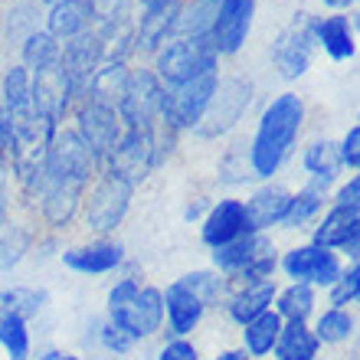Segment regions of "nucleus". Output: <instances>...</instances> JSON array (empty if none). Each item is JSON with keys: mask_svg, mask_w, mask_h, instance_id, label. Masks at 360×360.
Here are the masks:
<instances>
[{"mask_svg": "<svg viewBox=\"0 0 360 360\" xmlns=\"http://www.w3.org/2000/svg\"><path fill=\"white\" fill-rule=\"evenodd\" d=\"M304 122H308V105L298 92H278L269 98L256 122V134L246 141V161L252 180L266 184L282 174V167L295 154Z\"/></svg>", "mask_w": 360, "mask_h": 360, "instance_id": "obj_1", "label": "nucleus"}, {"mask_svg": "<svg viewBox=\"0 0 360 360\" xmlns=\"http://www.w3.org/2000/svg\"><path fill=\"white\" fill-rule=\"evenodd\" d=\"M105 318L122 328L138 347L158 341L164 334V298L161 288L148 282L131 262H124L108 292H105Z\"/></svg>", "mask_w": 360, "mask_h": 360, "instance_id": "obj_2", "label": "nucleus"}, {"mask_svg": "<svg viewBox=\"0 0 360 360\" xmlns=\"http://www.w3.org/2000/svg\"><path fill=\"white\" fill-rule=\"evenodd\" d=\"M180 134L171 131L167 124H154V128H124L122 141L115 144V151L102 161L98 171L122 177L124 184H131L134 190L144 180H151L164 164L171 161L174 148H177Z\"/></svg>", "mask_w": 360, "mask_h": 360, "instance_id": "obj_3", "label": "nucleus"}, {"mask_svg": "<svg viewBox=\"0 0 360 360\" xmlns=\"http://www.w3.org/2000/svg\"><path fill=\"white\" fill-rule=\"evenodd\" d=\"M213 69H219V53L210 37H174L151 56V72L164 89H177Z\"/></svg>", "mask_w": 360, "mask_h": 360, "instance_id": "obj_4", "label": "nucleus"}, {"mask_svg": "<svg viewBox=\"0 0 360 360\" xmlns=\"http://www.w3.org/2000/svg\"><path fill=\"white\" fill-rule=\"evenodd\" d=\"M131 200H134L131 184L98 171V177L89 184L86 197H82L76 226L89 229L92 236H115L122 229V223L128 219V213H131Z\"/></svg>", "mask_w": 360, "mask_h": 360, "instance_id": "obj_5", "label": "nucleus"}, {"mask_svg": "<svg viewBox=\"0 0 360 360\" xmlns=\"http://www.w3.org/2000/svg\"><path fill=\"white\" fill-rule=\"evenodd\" d=\"M252 95H256V86H252V79L246 72H226V76H219L217 92L210 98L207 112H203V118H200L197 128L190 134L197 141H219V138H226L229 131H236V124L249 112Z\"/></svg>", "mask_w": 360, "mask_h": 360, "instance_id": "obj_6", "label": "nucleus"}, {"mask_svg": "<svg viewBox=\"0 0 360 360\" xmlns=\"http://www.w3.org/2000/svg\"><path fill=\"white\" fill-rule=\"evenodd\" d=\"M43 164H46V180H63V184H76L89 187L98 177V161L86 148V141L76 134L72 124H59L53 138L43 148Z\"/></svg>", "mask_w": 360, "mask_h": 360, "instance_id": "obj_7", "label": "nucleus"}, {"mask_svg": "<svg viewBox=\"0 0 360 360\" xmlns=\"http://www.w3.org/2000/svg\"><path fill=\"white\" fill-rule=\"evenodd\" d=\"M314 13L302 10V13H295L282 30H278V37L272 39V49H269V59H272V69L275 76L285 79V82H295V79H302L308 69H311V59H314Z\"/></svg>", "mask_w": 360, "mask_h": 360, "instance_id": "obj_8", "label": "nucleus"}, {"mask_svg": "<svg viewBox=\"0 0 360 360\" xmlns=\"http://www.w3.org/2000/svg\"><path fill=\"white\" fill-rule=\"evenodd\" d=\"M219 82V69L203 72V76L190 79L177 89H164V102H161V124H167L177 134H190L197 128V122L207 112L210 98L217 92Z\"/></svg>", "mask_w": 360, "mask_h": 360, "instance_id": "obj_9", "label": "nucleus"}, {"mask_svg": "<svg viewBox=\"0 0 360 360\" xmlns=\"http://www.w3.org/2000/svg\"><path fill=\"white\" fill-rule=\"evenodd\" d=\"M341 269H344V259L338 252H331V249H324V246H314V243H295V246L278 252V272L288 282L311 285L318 292H324L341 275Z\"/></svg>", "mask_w": 360, "mask_h": 360, "instance_id": "obj_10", "label": "nucleus"}, {"mask_svg": "<svg viewBox=\"0 0 360 360\" xmlns=\"http://www.w3.org/2000/svg\"><path fill=\"white\" fill-rule=\"evenodd\" d=\"M59 262L72 275H86V278H102V275H118L128 262V249L122 239L115 236H92L86 243L59 249Z\"/></svg>", "mask_w": 360, "mask_h": 360, "instance_id": "obj_11", "label": "nucleus"}, {"mask_svg": "<svg viewBox=\"0 0 360 360\" xmlns=\"http://www.w3.org/2000/svg\"><path fill=\"white\" fill-rule=\"evenodd\" d=\"M308 243L338 252L344 262H360V210L328 203L324 213L308 229Z\"/></svg>", "mask_w": 360, "mask_h": 360, "instance_id": "obj_12", "label": "nucleus"}, {"mask_svg": "<svg viewBox=\"0 0 360 360\" xmlns=\"http://www.w3.org/2000/svg\"><path fill=\"white\" fill-rule=\"evenodd\" d=\"M161 102H164V86L151 72V66L131 69L128 89H124L122 102H118V118L124 128H154L161 124Z\"/></svg>", "mask_w": 360, "mask_h": 360, "instance_id": "obj_13", "label": "nucleus"}, {"mask_svg": "<svg viewBox=\"0 0 360 360\" xmlns=\"http://www.w3.org/2000/svg\"><path fill=\"white\" fill-rule=\"evenodd\" d=\"M69 124L76 128V134L86 141L89 151L95 154L98 167H102V161L115 151V144L122 141V134H124V124H122V118H118V112L108 108V105H95V102L76 105Z\"/></svg>", "mask_w": 360, "mask_h": 360, "instance_id": "obj_14", "label": "nucleus"}, {"mask_svg": "<svg viewBox=\"0 0 360 360\" xmlns=\"http://www.w3.org/2000/svg\"><path fill=\"white\" fill-rule=\"evenodd\" d=\"M33 82H30V102L46 122L53 124H66L76 112V92H72V82L63 72L59 63L39 69V72H30Z\"/></svg>", "mask_w": 360, "mask_h": 360, "instance_id": "obj_15", "label": "nucleus"}, {"mask_svg": "<svg viewBox=\"0 0 360 360\" xmlns=\"http://www.w3.org/2000/svg\"><path fill=\"white\" fill-rule=\"evenodd\" d=\"M252 20H256V0H219L213 33H210L219 59H233L246 49Z\"/></svg>", "mask_w": 360, "mask_h": 360, "instance_id": "obj_16", "label": "nucleus"}, {"mask_svg": "<svg viewBox=\"0 0 360 360\" xmlns=\"http://www.w3.org/2000/svg\"><path fill=\"white\" fill-rule=\"evenodd\" d=\"M252 233L249 229V213H246V203L243 197H219L210 203L207 217L200 219V243L213 252L219 246H229V243H236L239 236H246Z\"/></svg>", "mask_w": 360, "mask_h": 360, "instance_id": "obj_17", "label": "nucleus"}, {"mask_svg": "<svg viewBox=\"0 0 360 360\" xmlns=\"http://www.w3.org/2000/svg\"><path fill=\"white\" fill-rule=\"evenodd\" d=\"M161 298H164V334H171V338H193L203 328V321L210 314L207 304L200 302L180 278L164 285Z\"/></svg>", "mask_w": 360, "mask_h": 360, "instance_id": "obj_18", "label": "nucleus"}, {"mask_svg": "<svg viewBox=\"0 0 360 360\" xmlns=\"http://www.w3.org/2000/svg\"><path fill=\"white\" fill-rule=\"evenodd\" d=\"M288 200H292V187L282 184V180L259 184V187L243 200V203H246V213H249V229H252V233H272V229H278L282 226L285 210H288Z\"/></svg>", "mask_w": 360, "mask_h": 360, "instance_id": "obj_19", "label": "nucleus"}, {"mask_svg": "<svg viewBox=\"0 0 360 360\" xmlns=\"http://www.w3.org/2000/svg\"><path fill=\"white\" fill-rule=\"evenodd\" d=\"M43 229L33 223L30 217H10V223L0 229V275L17 272L27 259H33L37 239Z\"/></svg>", "mask_w": 360, "mask_h": 360, "instance_id": "obj_20", "label": "nucleus"}, {"mask_svg": "<svg viewBox=\"0 0 360 360\" xmlns=\"http://www.w3.org/2000/svg\"><path fill=\"white\" fill-rule=\"evenodd\" d=\"M177 10L180 0L164 10H151V13L134 17V56L151 59L167 39L177 37Z\"/></svg>", "mask_w": 360, "mask_h": 360, "instance_id": "obj_21", "label": "nucleus"}, {"mask_svg": "<svg viewBox=\"0 0 360 360\" xmlns=\"http://www.w3.org/2000/svg\"><path fill=\"white\" fill-rule=\"evenodd\" d=\"M275 249V239L272 233H246V236H239L236 243H229V246H219L210 252V269H217L219 275H226L229 282L239 278V272L252 262L256 256Z\"/></svg>", "mask_w": 360, "mask_h": 360, "instance_id": "obj_22", "label": "nucleus"}, {"mask_svg": "<svg viewBox=\"0 0 360 360\" xmlns=\"http://www.w3.org/2000/svg\"><path fill=\"white\" fill-rule=\"evenodd\" d=\"M275 292H278V282H256V285H233L223 302V314H226L229 324L243 328L246 321L259 318L262 311H269L275 302Z\"/></svg>", "mask_w": 360, "mask_h": 360, "instance_id": "obj_23", "label": "nucleus"}, {"mask_svg": "<svg viewBox=\"0 0 360 360\" xmlns=\"http://www.w3.org/2000/svg\"><path fill=\"white\" fill-rule=\"evenodd\" d=\"M314 43L328 53L334 63H347L357 56V33H354V13H328L314 20Z\"/></svg>", "mask_w": 360, "mask_h": 360, "instance_id": "obj_24", "label": "nucleus"}, {"mask_svg": "<svg viewBox=\"0 0 360 360\" xmlns=\"http://www.w3.org/2000/svg\"><path fill=\"white\" fill-rule=\"evenodd\" d=\"M304 180L331 193L334 184L341 180V158H338V141L331 138H311L302 151Z\"/></svg>", "mask_w": 360, "mask_h": 360, "instance_id": "obj_25", "label": "nucleus"}, {"mask_svg": "<svg viewBox=\"0 0 360 360\" xmlns=\"http://www.w3.org/2000/svg\"><path fill=\"white\" fill-rule=\"evenodd\" d=\"M43 23H46L43 30H46L56 43H66V39H72L95 27L92 4H89V0H63V4H53V7L43 10Z\"/></svg>", "mask_w": 360, "mask_h": 360, "instance_id": "obj_26", "label": "nucleus"}, {"mask_svg": "<svg viewBox=\"0 0 360 360\" xmlns=\"http://www.w3.org/2000/svg\"><path fill=\"white\" fill-rule=\"evenodd\" d=\"M128 79H131V63H124V59H105L102 66L92 72V79H89L86 102L118 108L124 89H128Z\"/></svg>", "mask_w": 360, "mask_h": 360, "instance_id": "obj_27", "label": "nucleus"}, {"mask_svg": "<svg viewBox=\"0 0 360 360\" xmlns=\"http://www.w3.org/2000/svg\"><path fill=\"white\" fill-rule=\"evenodd\" d=\"M331 203V193L321 187H314L304 180L298 190H292V200H288V210L282 217V226L285 233H298V229H311L314 219L324 213V207Z\"/></svg>", "mask_w": 360, "mask_h": 360, "instance_id": "obj_28", "label": "nucleus"}, {"mask_svg": "<svg viewBox=\"0 0 360 360\" xmlns=\"http://www.w3.org/2000/svg\"><path fill=\"white\" fill-rule=\"evenodd\" d=\"M272 311L282 318L285 324H311L314 311H318V288L302 282H285L278 285L272 302Z\"/></svg>", "mask_w": 360, "mask_h": 360, "instance_id": "obj_29", "label": "nucleus"}, {"mask_svg": "<svg viewBox=\"0 0 360 360\" xmlns=\"http://www.w3.org/2000/svg\"><path fill=\"white\" fill-rule=\"evenodd\" d=\"M311 331L321 347H344L357 338V314L354 308H321L311 318Z\"/></svg>", "mask_w": 360, "mask_h": 360, "instance_id": "obj_30", "label": "nucleus"}, {"mask_svg": "<svg viewBox=\"0 0 360 360\" xmlns=\"http://www.w3.org/2000/svg\"><path fill=\"white\" fill-rule=\"evenodd\" d=\"M282 324H285L282 318L269 308V311H262L259 318H252V321H246L239 328V347H243L252 360H269L272 357L275 341H278Z\"/></svg>", "mask_w": 360, "mask_h": 360, "instance_id": "obj_31", "label": "nucleus"}, {"mask_svg": "<svg viewBox=\"0 0 360 360\" xmlns=\"http://www.w3.org/2000/svg\"><path fill=\"white\" fill-rule=\"evenodd\" d=\"M272 360H321V344L314 338L311 324H282Z\"/></svg>", "mask_w": 360, "mask_h": 360, "instance_id": "obj_32", "label": "nucleus"}, {"mask_svg": "<svg viewBox=\"0 0 360 360\" xmlns=\"http://www.w3.org/2000/svg\"><path fill=\"white\" fill-rule=\"evenodd\" d=\"M46 304H49V292L39 288V285L13 282V285H4V288H0V311L20 314V318H27V321H33Z\"/></svg>", "mask_w": 360, "mask_h": 360, "instance_id": "obj_33", "label": "nucleus"}, {"mask_svg": "<svg viewBox=\"0 0 360 360\" xmlns=\"http://www.w3.org/2000/svg\"><path fill=\"white\" fill-rule=\"evenodd\" d=\"M0 354L4 360H33V334L27 318L0 311Z\"/></svg>", "mask_w": 360, "mask_h": 360, "instance_id": "obj_34", "label": "nucleus"}, {"mask_svg": "<svg viewBox=\"0 0 360 360\" xmlns=\"http://www.w3.org/2000/svg\"><path fill=\"white\" fill-rule=\"evenodd\" d=\"M180 282L187 285L190 292L207 304V311H210V308H223L229 288H233L226 275H219L217 269H193V272L180 275Z\"/></svg>", "mask_w": 360, "mask_h": 360, "instance_id": "obj_35", "label": "nucleus"}, {"mask_svg": "<svg viewBox=\"0 0 360 360\" xmlns=\"http://www.w3.org/2000/svg\"><path fill=\"white\" fill-rule=\"evenodd\" d=\"M219 0H180L177 37H210Z\"/></svg>", "mask_w": 360, "mask_h": 360, "instance_id": "obj_36", "label": "nucleus"}, {"mask_svg": "<svg viewBox=\"0 0 360 360\" xmlns=\"http://www.w3.org/2000/svg\"><path fill=\"white\" fill-rule=\"evenodd\" d=\"M59 49H63V43H56L46 30L39 27L20 43V66H27L30 72H39V69L59 63Z\"/></svg>", "mask_w": 360, "mask_h": 360, "instance_id": "obj_37", "label": "nucleus"}, {"mask_svg": "<svg viewBox=\"0 0 360 360\" xmlns=\"http://www.w3.org/2000/svg\"><path fill=\"white\" fill-rule=\"evenodd\" d=\"M30 82H33V76H30L27 66H20V63H10L4 72H0V102H4V108H7L10 115L13 112H23V108H30Z\"/></svg>", "mask_w": 360, "mask_h": 360, "instance_id": "obj_38", "label": "nucleus"}, {"mask_svg": "<svg viewBox=\"0 0 360 360\" xmlns=\"http://www.w3.org/2000/svg\"><path fill=\"white\" fill-rule=\"evenodd\" d=\"M39 17H43L39 0H13L7 10V20H4V37L20 46L33 30H39Z\"/></svg>", "mask_w": 360, "mask_h": 360, "instance_id": "obj_39", "label": "nucleus"}, {"mask_svg": "<svg viewBox=\"0 0 360 360\" xmlns=\"http://www.w3.org/2000/svg\"><path fill=\"white\" fill-rule=\"evenodd\" d=\"M92 344L105 354V357H115V360H128L134 351H138V344H134L122 328H115L105 314L92 321Z\"/></svg>", "mask_w": 360, "mask_h": 360, "instance_id": "obj_40", "label": "nucleus"}, {"mask_svg": "<svg viewBox=\"0 0 360 360\" xmlns=\"http://www.w3.org/2000/svg\"><path fill=\"white\" fill-rule=\"evenodd\" d=\"M324 292H328V308H354L360 302V262H344L341 275Z\"/></svg>", "mask_w": 360, "mask_h": 360, "instance_id": "obj_41", "label": "nucleus"}, {"mask_svg": "<svg viewBox=\"0 0 360 360\" xmlns=\"http://www.w3.org/2000/svg\"><path fill=\"white\" fill-rule=\"evenodd\" d=\"M217 180L226 184V187H243L252 180L249 174V161H246V144H236V148H226L223 161L217 167Z\"/></svg>", "mask_w": 360, "mask_h": 360, "instance_id": "obj_42", "label": "nucleus"}, {"mask_svg": "<svg viewBox=\"0 0 360 360\" xmlns=\"http://www.w3.org/2000/svg\"><path fill=\"white\" fill-rule=\"evenodd\" d=\"M151 360H203V351H200V344L193 341V338H171V334H161Z\"/></svg>", "mask_w": 360, "mask_h": 360, "instance_id": "obj_43", "label": "nucleus"}, {"mask_svg": "<svg viewBox=\"0 0 360 360\" xmlns=\"http://www.w3.org/2000/svg\"><path fill=\"white\" fill-rule=\"evenodd\" d=\"M89 4H92L95 27H105V23H115V20L134 17V0H89Z\"/></svg>", "mask_w": 360, "mask_h": 360, "instance_id": "obj_44", "label": "nucleus"}, {"mask_svg": "<svg viewBox=\"0 0 360 360\" xmlns=\"http://www.w3.org/2000/svg\"><path fill=\"white\" fill-rule=\"evenodd\" d=\"M338 158H341V171L357 174L360 171V124H351L344 138L338 141Z\"/></svg>", "mask_w": 360, "mask_h": 360, "instance_id": "obj_45", "label": "nucleus"}, {"mask_svg": "<svg viewBox=\"0 0 360 360\" xmlns=\"http://www.w3.org/2000/svg\"><path fill=\"white\" fill-rule=\"evenodd\" d=\"M331 203H338V207H357L360 210V177H357V174H351V177H344V180H338V184H334Z\"/></svg>", "mask_w": 360, "mask_h": 360, "instance_id": "obj_46", "label": "nucleus"}, {"mask_svg": "<svg viewBox=\"0 0 360 360\" xmlns=\"http://www.w3.org/2000/svg\"><path fill=\"white\" fill-rule=\"evenodd\" d=\"M13 154H17V141H13V131H10V115L4 108V102H0V161L7 164V171H10Z\"/></svg>", "mask_w": 360, "mask_h": 360, "instance_id": "obj_47", "label": "nucleus"}, {"mask_svg": "<svg viewBox=\"0 0 360 360\" xmlns=\"http://www.w3.org/2000/svg\"><path fill=\"white\" fill-rule=\"evenodd\" d=\"M13 217V187H10V171H0V229Z\"/></svg>", "mask_w": 360, "mask_h": 360, "instance_id": "obj_48", "label": "nucleus"}, {"mask_svg": "<svg viewBox=\"0 0 360 360\" xmlns=\"http://www.w3.org/2000/svg\"><path fill=\"white\" fill-rule=\"evenodd\" d=\"M210 203H213L210 197H190L187 207H184V223H197V226H200V219L207 217Z\"/></svg>", "mask_w": 360, "mask_h": 360, "instance_id": "obj_49", "label": "nucleus"}, {"mask_svg": "<svg viewBox=\"0 0 360 360\" xmlns=\"http://www.w3.org/2000/svg\"><path fill=\"white\" fill-rule=\"evenodd\" d=\"M37 360H86V357L76 351H63V347H46V351L37 354Z\"/></svg>", "mask_w": 360, "mask_h": 360, "instance_id": "obj_50", "label": "nucleus"}, {"mask_svg": "<svg viewBox=\"0 0 360 360\" xmlns=\"http://www.w3.org/2000/svg\"><path fill=\"white\" fill-rule=\"evenodd\" d=\"M210 360H252V357H249V354L243 351L239 344H229V347H219V351L213 354Z\"/></svg>", "mask_w": 360, "mask_h": 360, "instance_id": "obj_51", "label": "nucleus"}, {"mask_svg": "<svg viewBox=\"0 0 360 360\" xmlns=\"http://www.w3.org/2000/svg\"><path fill=\"white\" fill-rule=\"evenodd\" d=\"M171 4H177V0H134V10L138 13H151V10H164Z\"/></svg>", "mask_w": 360, "mask_h": 360, "instance_id": "obj_52", "label": "nucleus"}, {"mask_svg": "<svg viewBox=\"0 0 360 360\" xmlns=\"http://www.w3.org/2000/svg\"><path fill=\"white\" fill-rule=\"evenodd\" d=\"M357 0H324V7H331V13H347Z\"/></svg>", "mask_w": 360, "mask_h": 360, "instance_id": "obj_53", "label": "nucleus"}, {"mask_svg": "<svg viewBox=\"0 0 360 360\" xmlns=\"http://www.w3.org/2000/svg\"><path fill=\"white\" fill-rule=\"evenodd\" d=\"M53 4H63V0H39V7H43V10L53 7Z\"/></svg>", "mask_w": 360, "mask_h": 360, "instance_id": "obj_54", "label": "nucleus"}]
</instances>
